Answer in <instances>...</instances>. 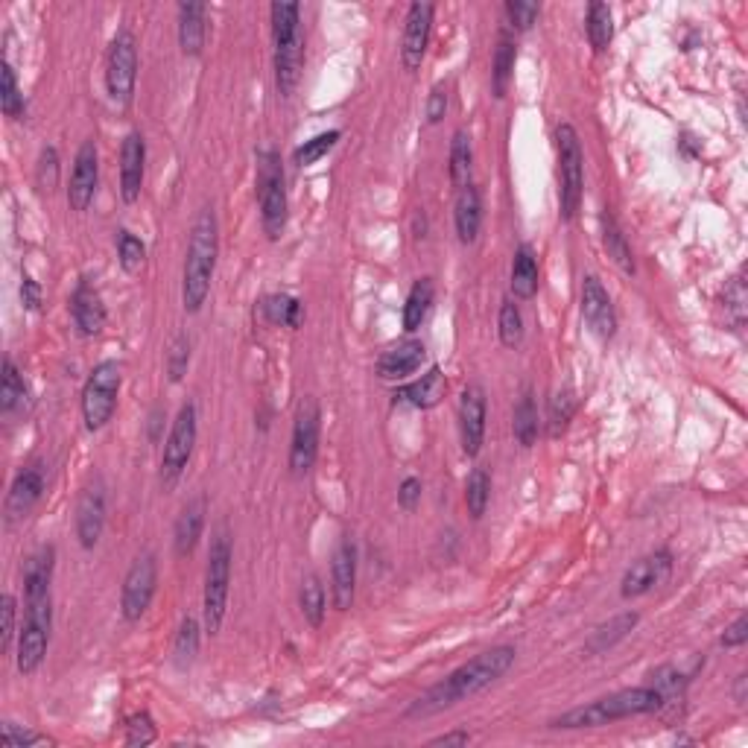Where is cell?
I'll return each instance as SVG.
<instances>
[{
	"label": "cell",
	"instance_id": "obj_32",
	"mask_svg": "<svg viewBox=\"0 0 748 748\" xmlns=\"http://www.w3.org/2000/svg\"><path fill=\"white\" fill-rule=\"evenodd\" d=\"M471 173H474V147H471V135L465 129L453 132L450 141V185L456 190L471 185Z\"/></svg>",
	"mask_w": 748,
	"mask_h": 748
},
{
	"label": "cell",
	"instance_id": "obj_13",
	"mask_svg": "<svg viewBox=\"0 0 748 748\" xmlns=\"http://www.w3.org/2000/svg\"><path fill=\"white\" fill-rule=\"evenodd\" d=\"M106 526V488L103 480H94L82 488L76 503V538L85 550H94Z\"/></svg>",
	"mask_w": 748,
	"mask_h": 748
},
{
	"label": "cell",
	"instance_id": "obj_55",
	"mask_svg": "<svg viewBox=\"0 0 748 748\" xmlns=\"http://www.w3.org/2000/svg\"><path fill=\"white\" fill-rule=\"evenodd\" d=\"M445 112H448V88L439 82L433 91H430V97H427V123H439L442 117H445Z\"/></svg>",
	"mask_w": 748,
	"mask_h": 748
},
{
	"label": "cell",
	"instance_id": "obj_29",
	"mask_svg": "<svg viewBox=\"0 0 748 748\" xmlns=\"http://www.w3.org/2000/svg\"><path fill=\"white\" fill-rule=\"evenodd\" d=\"M599 225H602V246L608 252V258L617 263L626 275H635V255H632V246L623 234V228L617 225L614 214L605 208L602 217H599Z\"/></svg>",
	"mask_w": 748,
	"mask_h": 748
},
{
	"label": "cell",
	"instance_id": "obj_56",
	"mask_svg": "<svg viewBox=\"0 0 748 748\" xmlns=\"http://www.w3.org/2000/svg\"><path fill=\"white\" fill-rule=\"evenodd\" d=\"M748 640V617L746 614H740L728 629H725V635H722V646L725 649H737V646H743Z\"/></svg>",
	"mask_w": 748,
	"mask_h": 748
},
{
	"label": "cell",
	"instance_id": "obj_33",
	"mask_svg": "<svg viewBox=\"0 0 748 748\" xmlns=\"http://www.w3.org/2000/svg\"><path fill=\"white\" fill-rule=\"evenodd\" d=\"M512 293L515 299L529 301L538 293V261L529 246H518L512 263Z\"/></svg>",
	"mask_w": 748,
	"mask_h": 748
},
{
	"label": "cell",
	"instance_id": "obj_16",
	"mask_svg": "<svg viewBox=\"0 0 748 748\" xmlns=\"http://www.w3.org/2000/svg\"><path fill=\"white\" fill-rule=\"evenodd\" d=\"M97 182H100V155H97V144L85 141L79 152H76L74 173H71V187H68V202L74 211H88L97 193Z\"/></svg>",
	"mask_w": 748,
	"mask_h": 748
},
{
	"label": "cell",
	"instance_id": "obj_8",
	"mask_svg": "<svg viewBox=\"0 0 748 748\" xmlns=\"http://www.w3.org/2000/svg\"><path fill=\"white\" fill-rule=\"evenodd\" d=\"M120 383H123V374L114 360H103L100 366H94V372L88 374L85 389H82V418H85V427L91 433L103 430L112 421L114 410H117Z\"/></svg>",
	"mask_w": 748,
	"mask_h": 748
},
{
	"label": "cell",
	"instance_id": "obj_49",
	"mask_svg": "<svg viewBox=\"0 0 748 748\" xmlns=\"http://www.w3.org/2000/svg\"><path fill=\"white\" fill-rule=\"evenodd\" d=\"M746 284H743V275H737L734 281H731V287L725 290V313H728V319H731V325L740 331L743 325H746Z\"/></svg>",
	"mask_w": 748,
	"mask_h": 748
},
{
	"label": "cell",
	"instance_id": "obj_34",
	"mask_svg": "<svg viewBox=\"0 0 748 748\" xmlns=\"http://www.w3.org/2000/svg\"><path fill=\"white\" fill-rule=\"evenodd\" d=\"M433 296H436V287H433L430 278H418L412 284L407 304H404V331L407 334H415L424 325V319H427V313L433 307Z\"/></svg>",
	"mask_w": 748,
	"mask_h": 748
},
{
	"label": "cell",
	"instance_id": "obj_14",
	"mask_svg": "<svg viewBox=\"0 0 748 748\" xmlns=\"http://www.w3.org/2000/svg\"><path fill=\"white\" fill-rule=\"evenodd\" d=\"M459 439L465 456H477L486 439V392L483 386H465L459 398Z\"/></svg>",
	"mask_w": 748,
	"mask_h": 748
},
{
	"label": "cell",
	"instance_id": "obj_41",
	"mask_svg": "<svg viewBox=\"0 0 748 748\" xmlns=\"http://www.w3.org/2000/svg\"><path fill=\"white\" fill-rule=\"evenodd\" d=\"M488 500H491V477L483 468H474L468 483H465V506H468V515L474 521H480L486 515Z\"/></svg>",
	"mask_w": 748,
	"mask_h": 748
},
{
	"label": "cell",
	"instance_id": "obj_28",
	"mask_svg": "<svg viewBox=\"0 0 748 748\" xmlns=\"http://www.w3.org/2000/svg\"><path fill=\"white\" fill-rule=\"evenodd\" d=\"M202 526H205V497H196L190 500L179 521H176V529H173V547H176V556H190L199 535H202Z\"/></svg>",
	"mask_w": 748,
	"mask_h": 748
},
{
	"label": "cell",
	"instance_id": "obj_11",
	"mask_svg": "<svg viewBox=\"0 0 748 748\" xmlns=\"http://www.w3.org/2000/svg\"><path fill=\"white\" fill-rule=\"evenodd\" d=\"M155 585H158V564H155L152 553H144L132 561V567L123 579L120 614L126 623H138L147 614L152 597H155Z\"/></svg>",
	"mask_w": 748,
	"mask_h": 748
},
{
	"label": "cell",
	"instance_id": "obj_31",
	"mask_svg": "<svg viewBox=\"0 0 748 748\" xmlns=\"http://www.w3.org/2000/svg\"><path fill=\"white\" fill-rule=\"evenodd\" d=\"M515 59H518V44L509 33L497 38V50H494V65H491V91L497 100L506 97L509 91V82H512V74H515Z\"/></svg>",
	"mask_w": 748,
	"mask_h": 748
},
{
	"label": "cell",
	"instance_id": "obj_45",
	"mask_svg": "<svg viewBox=\"0 0 748 748\" xmlns=\"http://www.w3.org/2000/svg\"><path fill=\"white\" fill-rule=\"evenodd\" d=\"M339 141V132L337 129H331V132H322V135H316V138H310V141H304L299 150L293 152V161L299 164V167H310V164H316V161H322L328 152L337 147Z\"/></svg>",
	"mask_w": 748,
	"mask_h": 748
},
{
	"label": "cell",
	"instance_id": "obj_53",
	"mask_svg": "<svg viewBox=\"0 0 748 748\" xmlns=\"http://www.w3.org/2000/svg\"><path fill=\"white\" fill-rule=\"evenodd\" d=\"M3 746L6 748H30L38 746V743H47V737H41L36 731H21L18 725H12V722H3Z\"/></svg>",
	"mask_w": 748,
	"mask_h": 748
},
{
	"label": "cell",
	"instance_id": "obj_19",
	"mask_svg": "<svg viewBox=\"0 0 748 748\" xmlns=\"http://www.w3.org/2000/svg\"><path fill=\"white\" fill-rule=\"evenodd\" d=\"M144 164H147V144H144L141 132H129L123 147H120V196L126 205L141 199Z\"/></svg>",
	"mask_w": 748,
	"mask_h": 748
},
{
	"label": "cell",
	"instance_id": "obj_23",
	"mask_svg": "<svg viewBox=\"0 0 748 748\" xmlns=\"http://www.w3.org/2000/svg\"><path fill=\"white\" fill-rule=\"evenodd\" d=\"M71 313L82 337H97L106 325V304L88 281H82L71 296Z\"/></svg>",
	"mask_w": 748,
	"mask_h": 748
},
{
	"label": "cell",
	"instance_id": "obj_25",
	"mask_svg": "<svg viewBox=\"0 0 748 748\" xmlns=\"http://www.w3.org/2000/svg\"><path fill=\"white\" fill-rule=\"evenodd\" d=\"M453 223H456V234L459 243H474L483 225V202H480V190L474 185L462 187L456 196V208H453Z\"/></svg>",
	"mask_w": 748,
	"mask_h": 748
},
{
	"label": "cell",
	"instance_id": "obj_5",
	"mask_svg": "<svg viewBox=\"0 0 748 748\" xmlns=\"http://www.w3.org/2000/svg\"><path fill=\"white\" fill-rule=\"evenodd\" d=\"M258 205H261V223L269 240H278L287 228V179L284 164L275 150L258 152Z\"/></svg>",
	"mask_w": 748,
	"mask_h": 748
},
{
	"label": "cell",
	"instance_id": "obj_17",
	"mask_svg": "<svg viewBox=\"0 0 748 748\" xmlns=\"http://www.w3.org/2000/svg\"><path fill=\"white\" fill-rule=\"evenodd\" d=\"M433 6L430 3H412L404 24V41H401V62L407 71H418L430 44V30H433Z\"/></svg>",
	"mask_w": 748,
	"mask_h": 748
},
{
	"label": "cell",
	"instance_id": "obj_50",
	"mask_svg": "<svg viewBox=\"0 0 748 748\" xmlns=\"http://www.w3.org/2000/svg\"><path fill=\"white\" fill-rule=\"evenodd\" d=\"M36 185L41 193H50L59 185V152L53 147H44L36 164Z\"/></svg>",
	"mask_w": 748,
	"mask_h": 748
},
{
	"label": "cell",
	"instance_id": "obj_42",
	"mask_svg": "<svg viewBox=\"0 0 748 748\" xmlns=\"http://www.w3.org/2000/svg\"><path fill=\"white\" fill-rule=\"evenodd\" d=\"M515 439L524 448H532L538 439V407H535V398L529 389L521 395V401L515 407Z\"/></svg>",
	"mask_w": 748,
	"mask_h": 748
},
{
	"label": "cell",
	"instance_id": "obj_36",
	"mask_svg": "<svg viewBox=\"0 0 748 748\" xmlns=\"http://www.w3.org/2000/svg\"><path fill=\"white\" fill-rule=\"evenodd\" d=\"M261 316L269 325H284V328H299L301 325V301L293 296H266L261 301Z\"/></svg>",
	"mask_w": 748,
	"mask_h": 748
},
{
	"label": "cell",
	"instance_id": "obj_21",
	"mask_svg": "<svg viewBox=\"0 0 748 748\" xmlns=\"http://www.w3.org/2000/svg\"><path fill=\"white\" fill-rule=\"evenodd\" d=\"M424 354H427V348L418 339L398 342V345H392L389 351L380 354V360H377V377H383V380H404V377H410V374L421 369Z\"/></svg>",
	"mask_w": 748,
	"mask_h": 748
},
{
	"label": "cell",
	"instance_id": "obj_35",
	"mask_svg": "<svg viewBox=\"0 0 748 748\" xmlns=\"http://www.w3.org/2000/svg\"><path fill=\"white\" fill-rule=\"evenodd\" d=\"M637 620H640V617H637L635 611H629V614H620V617L602 623L597 632L591 635V640L585 643V652H588V655H602V652H608L614 643H620L623 637H629V632L637 626Z\"/></svg>",
	"mask_w": 748,
	"mask_h": 748
},
{
	"label": "cell",
	"instance_id": "obj_2",
	"mask_svg": "<svg viewBox=\"0 0 748 748\" xmlns=\"http://www.w3.org/2000/svg\"><path fill=\"white\" fill-rule=\"evenodd\" d=\"M217 249H220V237H217L214 208H202L190 231L185 278H182V301H185L187 313H199L202 304L208 301L214 266H217Z\"/></svg>",
	"mask_w": 748,
	"mask_h": 748
},
{
	"label": "cell",
	"instance_id": "obj_47",
	"mask_svg": "<svg viewBox=\"0 0 748 748\" xmlns=\"http://www.w3.org/2000/svg\"><path fill=\"white\" fill-rule=\"evenodd\" d=\"M576 412V395L570 389H561L550 398V415H547V424H550V436H559L567 430L570 418Z\"/></svg>",
	"mask_w": 748,
	"mask_h": 748
},
{
	"label": "cell",
	"instance_id": "obj_22",
	"mask_svg": "<svg viewBox=\"0 0 748 748\" xmlns=\"http://www.w3.org/2000/svg\"><path fill=\"white\" fill-rule=\"evenodd\" d=\"M448 392V377L439 366H433L427 374H421V380H415L410 386H401L395 392L398 404H410L415 410H433L436 404H442Z\"/></svg>",
	"mask_w": 748,
	"mask_h": 748
},
{
	"label": "cell",
	"instance_id": "obj_15",
	"mask_svg": "<svg viewBox=\"0 0 748 748\" xmlns=\"http://www.w3.org/2000/svg\"><path fill=\"white\" fill-rule=\"evenodd\" d=\"M582 319L599 339H611L617 331V313L597 275L582 278Z\"/></svg>",
	"mask_w": 748,
	"mask_h": 748
},
{
	"label": "cell",
	"instance_id": "obj_24",
	"mask_svg": "<svg viewBox=\"0 0 748 748\" xmlns=\"http://www.w3.org/2000/svg\"><path fill=\"white\" fill-rule=\"evenodd\" d=\"M41 491H44V474L38 468H27L15 477V483L6 494V518L9 521H18L24 518L38 500H41Z\"/></svg>",
	"mask_w": 748,
	"mask_h": 748
},
{
	"label": "cell",
	"instance_id": "obj_30",
	"mask_svg": "<svg viewBox=\"0 0 748 748\" xmlns=\"http://www.w3.org/2000/svg\"><path fill=\"white\" fill-rule=\"evenodd\" d=\"M53 559H56V550L53 547H41L36 556H30V561L24 564V594H27V599L47 597L50 594Z\"/></svg>",
	"mask_w": 748,
	"mask_h": 748
},
{
	"label": "cell",
	"instance_id": "obj_46",
	"mask_svg": "<svg viewBox=\"0 0 748 748\" xmlns=\"http://www.w3.org/2000/svg\"><path fill=\"white\" fill-rule=\"evenodd\" d=\"M117 258H120L123 272L135 275V272H141V266L147 261V246L132 231H120V237H117Z\"/></svg>",
	"mask_w": 748,
	"mask_h": 748
},
{
	"label": "cell",
	"instance_id": "obj_52",
	"mask_svg": "<svg viewBox=\"0 0 748 748\" xmlns=\"http://www.w3.org/2000/svg\"><path fill=\"white\" fill-rule=\"evenodd\" d=\"M538 15H541V6L532 0H509L506 3V18H509L512 30H518V33H526L538 21Z\"/></svg>",
	"mask_w": 748,
	"mask_h": 748
},
{
	"label": "cell",
	"instance_id": "obj_58",
	"mask_svg": "<svg viewBox=\"0 0 748 748\" xmlns=\"http://www.w3.org/2000/svg\"><path fill=\"white\" fill-rule=\"evenodd\" d=\"M21 301L33 313L41 310V287H38V281H33L30 275H24V281H21Z\"/></svg>",
	"mask_w": 748,
	"mask_h": 748
},
{
	"label": "cell",
	"instance_id": "obj_4",
	"mask_svg": "<svg viewBox=\"0 0 748 748\" xmlns=\"http://www.w3.org/2000/svg\"><path fill=\"white\" fill-rule=\"evenodd\" d=\"M272 44H275V82L281 97H290L299 85L304 68V36H301L299 3H272Z\"/></svg>",
	"mask_w": 748,
	"mask_h": 748
},
{
	"label": "cell",
	"instance_id": "obj_57",
	"mask_svg": "<svg viewBox=\"0 0 748 748\" xmlns=\"http://www.w3.org/2000/svg\"><path fill=\"white\" fill-rule=\"evenodd\" d=\"M398 503H401V509L412 512V509L421 503V480L407 477V480L401 483V488H398Z\"/></svg>",
	"mask_w": 748,
	"mask_h": 748
},
{
	"label": "cell",
	"instance_id": "obj_37",
	"mask_svg": "<svg viewBox=\"0 0 748 748\" xmlns=\"http://www.w3.org/2000/svg\"><path fill=\"white\" fill-rule=\"evenodd\" d=\"M27 401V383L18 372V366L6 357L3 360V380H0V412L9 415Z\"/></svg>",
	"mask_w": 748,
	"mask_h": 748
},
{
	"label": "cell",
	"instance_id": "obj_38",
	"mask_svg": "<svg viewBox=\"0 0 748 748\" xmlns=\"http://www.w3.org/2000/svg\"><path fill=\"white\" fill-rule=\"evenodd\" d=\"M585 30H588L591 47L597 53H605L608 44H611V38H614V18H611L608 3H591L588 6V24H585Z\"/></svg>",
	"mask_w": 748,
	"mask_h": 748
},
{
	"label": "cell",
	"instance_id": "obj_1",
	"mask_svg": "<svg viewBox=\"0 0 748 748\" xmlns=\"http://www.w3.org/2000/svg\"><path fill=\"white\" fill-rule=\"evenodd\" d=\"M512 664H515V649L512 646L486 649L477 658H471L468 664H462L459 670H453L445 681L430 687L424 696H418L410 705L407 716L418 719V716H433V713L448 711L453 705L483 693L494 681H500L503 675L512 670Z\"/></svg>",
	"mask_w": 748,
	"mask_h": 748
},
{
	"label": "cell",
	"instance_id": "obj_9",
	"mask_svg": "<svg viewBox=\"0 0 748 748\" xmlns=\"http://www.w3.org/2000/svg\"><path fill=\"white\" fill-rule=\"evenodd\" d=\"M138 82V41L132 30H117L106 62V88L117 106H129Z\"/></svg>",
	"mask_w": 748,
	"mask_h": 748
},
{
	"label": "cell",
	"instance_id": "obj_51",
	"mask_svg": "<svg viewBox=\"0 0 748 748\" xmlns=\"http://www.w3.org/2000/svg\"><path fill=\"white\" fill-rule=\"evenodd\" d=\"M187 366H190V339H187V334H179V337L170 342V351H167L170 383H179L187 374Z\"/></svg>",
	"mask_w": 748,
	"mask_h": 748
},
{
	"label": "cell",
	"instance_id": "obj_7",
	"mask_svg": "<svg viewBox=\"0 0 748 748\" xmlns=\"http://www.w3.org/2000/svg\"><path fill=\"white\" fill-rule=\"evenodd\" d=\"M556 147H559V208L561 220H573L582 193H585V152L576 129L570 123H561L556 129Z\"/></svg>",
	"mask_w": 748,
	"mask_h": 748
},
{
	"label": "cell",
	"instance_id": "obj_54",
	"mask_svg": "<svg viewBox=\"0 0 748 748\" xmlns=\"http://www.w3.org/2000/svg\"><path fill=\"white\" fill-rule=\"evenodd\" d=\"M0 614H3V629H0V649L9 652L12 649V640H15V597L12 594H3L0 597Z\"/></svg>",
	"mask_w": 748,
	"mask_h": 748
},
{
	"label": "cell",
	"instance_id": "obj_26",
	"mask_svg": "<svg viewBox=\"0 0 748 748\" xmlns=\"http://www.w3.org/2000/svg\"><path fill=\"white\" fill-rule=\"evenodd\" d=\"M47 643H50V629L24 620V629H21V635H18V655H15L18 673H36L38 667H41V661H44V655H47Z\"/></svg>",
	"mask_w": 748,
	"mask_h": 748
},
{
	"label": "cell",
	"instance_id": "obj_18",
	"mask_svg": "<svg viewBox=\"0 0 748 748\" xmlns=\"http://www.w3.org/2000/svg\"><path fill=\"white\" fill-rule=\"evenodd\" d=\"M670 570H673V556H670L667 550H658V553H652V556H643V559H637L635 564L626 570V576H623V582H620V594L626 599L643 597V594H649L652 588H658V585L670 576Z\"/></svg>",
	"mask_w": 748,
	"mask_h": 748
},
{
	"label": "cell",
	"instance_id": "obj_10",
	"mask_svg": "<svg viewBox=\"0 0 748 748\" xmlns=\"http://www.w3.org/2000/svg\"><path fill=\"white\" fill-rule=\"evenodd\" d=\"M193 445H196V404L187 401L176 415L173 430L164 442V453H161V483H164V488H173L182 480L187 462L193 456Z\"/></svg>",
	"mask_w": 748,
	"mask_h": 748
},
{
	"label": "cell",
	"instance_id": "obj_20",
	"mask_svg": "<svg viewBox=\"0 0 748 748\" xmlns=\"http://www.w3.org/2000/svg\"><path fill=\"white\" fill-rule=\"evenodd\" d=\"M357 591V547L351 538H342L331 564V594L339 611H348Z\"/></svg>",
	"mask_w": 748,
	"mask_h": 748
},
{
	"label": "cell",
	"instance_id": "obj_40",
	"mask_svg": "<svg viewBox=\"0 0 748 748\" xmlns=\"http://www.w3.org/2000/svg\"><path fill=\"white\" fill-rule=\"evenodd\" d=\"M0 109L6 117L12 120H21L27 114V103H24V94L18 88V79H15V71L9 62L0 65Z\"/></svg>",
	"mask_w": 748,
	"mask_h": 748
},
{
	"label": "cell",
	"instance_id": "obj_44",
	"mask_svg": "<svg viewBox=\"0 0 748 748\" xmlns=\"http://www.w3.org/2000/svg\"><path fill=\"white\" fill-rule=\"evenodd\" d=\"M199 655V623L193 617H185L179 632H176V643H173V658L179 667L193 664V658Z\"/></svg>",
	"mask_w": 748,
	"mask_h": 748
},
{
	"label": "cell",
	"instance_id": "obj_12",
	"mask_svg": "<svg viewBox=\"0 0 748 748\" xmlns=\"http://www.w3.org/2000/svg\"><path fill=\"white\" fill-rule=\"evenodd\" d=\"M319 453V404L313 398H304L296 410L293 424V442H290V471L301 477L313 468Z\"/></svg>",
	"mask_w": 748,
	"mask_h": 748
},
{
	"label": "cell",
	"instance_id": "obj_3",
	"mask_svg": "<svg viewBox=\"0 0 748 748\" xmlns=\"http://www.w3.org/2000/svg\"><path fill=\"white\" fill-rule=\"evenodd\" d=\"M661 711V693L655 687H629V690H617L605 699H597L591 705L573 708V711L561 713L559 719H553V728H597V725H608L617 719H629V716H646V713Z\"/></svg>",
	"mask_w": 748,
	"mask_h": 748
},
{
	"label": "cell",
	"instance_id": "obj_43",
	"mask_svg": "<svg viewBox=\"0 0 748 748\" xmlns=\"http://www.w3.org/2000/svg\"><path fill=\"white\" fill-rule=\"evenodd\" d=\"M497 334H500V342L506 348H518L524 342V316H521V307L512 299H506L500 304Z\"/></svg>",
	"mask_w": 748,
	"mask_h": 748
},
{
	"label": "cell",
	"instance_id": "obj_48",
	"mask_svg": "<svg viewBox=\"0 0 748 748\" xmlns=\"http://www.w3.org/2000/svg\"><path fill=\"white\" fill-rule=\"evenodd\" d=\"M158 740V728L152 722V716L147 711L132 713L126 719V746H150Z\"/></svg>",
	"mask_w": 748,
	"mask_h": 748
},
{
	"label": "cell",
	"instance_id": "obj_39",
	"mask_svg": "<svg viewBox=\"0 0 748 748\" xmlns=\"http://www.w3.org/2000/svg\"><path fill=\"white\" fill-rule=\"evenodd\" d=\"M299 605H301L304 620H307L313 629H319V626H322V620H325V605H328V599H325V588H322L319 576H307V579L301 582Z\"/></svg>",
	"mask_w": 748,
	"mask_h": 748
},
{
	"label": "cell",
	"instance_id": "obj_6",
	"mask_svg": "<svg viewBox=\"0 0 748 748\" xmlns=\"http://www.w3.org/2000/svg\"><path fill=\"white\" fill-rule=\"evenodd\" d=\"M228 582H231V538L225 535V529H220L211 541L208 567H205V597H202L205 632L211 637L220 635V629H223Z\"/></svg>",
	"mask_w": 748,
	"mask_h": 748
},
{
	"label": "cell",
	"instance_id": "obj_27",
	"mask_svg": "<svg viewBox=\"0 0 748 748\" xmlns=\"http://www.w3.org/2000/svg\"><path fill=\"white\" fill-rule=\"evenodd\" d=\"M205 3H182L179 6V44L185 56H199L205 47Z\"/></svg>",
	"mask_w": 748,
	"mask_h": 748
},
{
	"label": "cell",
	"instance_id": "obj_59",
	"mask_svg": "<svg viewBox=\"0 0 748 748\" xmlns=\"http://www.w3.org/2000/svg\"><path fill=\"white\" fill-rule=\"evenodd\" d=\"M468 743H471L468 731H450V734H442V737L430 740V746H468Z\"/></svg>",
	"mask_w": 748,
	"mask_h": 748
}]
</instances>
